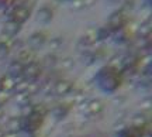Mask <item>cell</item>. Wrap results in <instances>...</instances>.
<instances>
[{"label": "cell", "mask_w": 152, "mask_h": 137, "mask_svg": "<svg viewBox=\"0 0 152 137\" xmlns=\"http://www.w3.org/2000/svg\"><path fill=\"white\" fill-rule=\"evenodd\" d=\"M99 85L100 88L106 91V92H113L114 89L120 85V75L117 69H114L111 66H106L103 68L100 74H99Z\"/></svg>", "instance_id": "obj_1"}, {"label": "cell", "mask_w": 152, "mask_h": 137, "mask_svg": "<svg viewBox=\"0 0 152 137\" xmlns=\"http://www.w3.org/2000/svg\"><path fill=\"white\" fill-rule=\"evenodd\" d=\"M41 124H42V115L38 113L37 110H34L33 113H30L27 116L24 127L27 130H30V132H34V130H37L38 127H41Z\"/></svg>", "instance_id": "obj_2"}, {"label": "cell", "mask_w": 152, "mask_h": 137, "mask_svg": "<svg viewBox=\"0 0 152 137\" xmlns=\"http://www.w3.org/2000/svg\"><path fill=\"white\" fill-rule=\"evenodd\" d=\"M23 74H24V77L28 78V79H34V78H37L39 75V66L37 64H30L28 66H26L24 69H23Z\"/></svg>", "instance_id": "obj_3"}, {"label": "cell", "mask_w": 152, "mask_h": 137, "mask_svg": "<svg viewBox=\"0 0 152 137\" xmlns=\"http://www.w3.org/2000/svg\"><path fill=\"white\" fill-rule=\"evenodd\" d=\"M72 83L68 82V81H61V82L56 83V86H55V92L58 93V95H65L68 93V91L71 89Z\"/></svg>", "instance_id": "obj_4"}, {"label": "cell", "mask_w": 152, "mask_h": 137, "mask_svg": "<svg viewBox=\"0 0 152 137\" xmlns=\"http://www.w3.org/2000/svg\"><path fill=\"white\" fill-rule=\"evenodd\" d=\"M102 109H103V103L100 100H92L89 103V112L90 113H99Z\"/></svg>", "instance_id": "obj_5"}, {"label": "cell", "mask_w": 152, "mask_h": 137, "mask_svg": "<svg viewBox=\"0 0 152 137\" xmlns=\"http://www.w3.org/2000/svg\"><path fill=\"white\" fill-rule=\"evenodd\" d=\"M42 44H44V37H39V35H33V38L30 40V45L35 49L41 48Z\"/></svg>", "instance_id": "obj_6"}, {"label": "cell", "mask_w": 152, "mask_h": 137, "mask_svg": "<svg viewBox=\"0 0 152 137\" xmlns=\"http://www.w3.org/2000/svg\"><path fill=\"white\" fill-rule=\"evenodd\" d=\"M7 126H9V129L10 130H18L20 127H23L21 126V120L20 119H11V120H9V123H7Z\"/></svg>", "instance_id": "obj_7"}, {"label": "cell", "mask_w": 152, "mask_h": 137, "mask_svg": "<svg viewBox=\"0 0 152 137\" xmlns=\"http://www.w3.org/2000/svg\"><path fill=\"white\" fill-rule=\"evenodd\" d=\"M23 72V66L18 64V62H14L13 65L10 66V75L11 77H16L18 74H21Z\"/></svg>", "instance_id": "obj_8"}, {"label": "cell", "mask_w": 152, "mask_h": 137, "mask_svg": "<svg viewBox=\"0 0 152 137\" xmlns=\"http://www.w3.org/2000/svg\"><path fill=\"white\" fill-rule=\"evenodd\" d=\"M59 1H66V0H59Z\"/></svg>", "instance_id": "obj_9"}]
</instances>
